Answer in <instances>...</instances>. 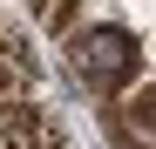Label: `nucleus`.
Returning <instances> with one entry per match:
<instances>
[{
	"label": "nucleus",
	"mask_w": 156,
	"mask_h": 149,
	"mask_svg": "<svg viewBox=\"0 0 156 149\" xmlns=\"http://www.w3.org/2000/svg\"><path fill=\"white\" fill-rule=\"evenodd\" d=\"M41 27L48 34H68L75 27V0H48V7H41Z\"/></svg>",
	"instance_id": "nucleus-3"
},
{
	"label": "nucleus",
	"mask_w": 156,
	"mask_h": 149,
	"mask_svg": "<svg viewBox=\"0 0 156 149\" xmlns=\"http://www.w3.org/2000/svg\"><path fill=\"white\" fill-rule=\"evenodd\" d=\"M129 122H136V129H156V81L149 88H136V95H129V109H122Z\"/></svg>",
	"instance_id": "nucleus-2"
},
{
	"label": "nucleus",
	"mask_w": 156,
	"mask_h": 149,
	"mask_svg": "<svg viewBox=\"0 0 156 149\" xmlns=\"http://www.w3.org/2000/svg\"><path fill=\"white\" fill-rule=\"evenodd\" d=\"M136 68H143V47L129 41L122 27H88V34H75V74H82L95 95H115L122 81H136Z\"/></svg>",
	"instance_id": "nucleus-1"
}]
</instances>
